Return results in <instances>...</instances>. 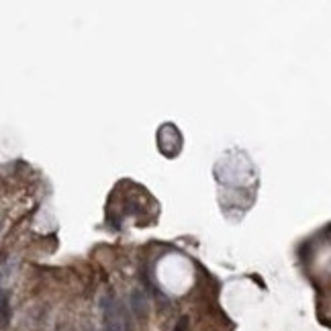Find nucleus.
Here are the masks:
<instances>
[{"label": "nucleus", "instance_id": "2", "mask_svg": "<svg viewBox=\"0 0 331 331\" xmlns=\"http://www.w3.org/2000/svg\"><path fill=\"white\" fill-rule=\"evenodd\" d=\"M10 319V307H8V296L6 292L0 290V327H6Z\"/></svg>", "mask_w": 331, "mask_h": 331}, {"label": "nucleus", "instance_id": "3", "mask_svg": "<svg viewBox=\"0 0 331 331\" xmlns=\"http://www.w3.org/2000/svg\"><path fill=\"white\" fill-rule=\"evenodd\" d=\"M186 329H188V317H180L174 331H186Z\"/></svg>", "mask_w": 331, "mask_h": 331}, {"label": "nucleus", "instance_id": "4", "mask_svg": "<svg viewBox=\"0 0 331 331\" xmlns=\"http://www.w3.org/2000/svg\"><path fill=\"white\" fill-rule=\"evenodd\" d=\"M105 331H112V329H110V327H105Z\"/></svg>", "mask_w": 331, "mask_h": 331}, {"label": "nucleus", "instance_id": "1", "mask_svg": "<svg viewBox=\"0 0 331 331\" xmlns=\"http://www.w3.org/2000/svg\"><path fill=\"white\" fill-rule=\"evenodd\" d=\"M131 305H133V311L137 317H145L147 315V299L141 290H135L131 296Z\"/></svg>", "mask_w": 331, "mask_h": 331}]
</instances>
